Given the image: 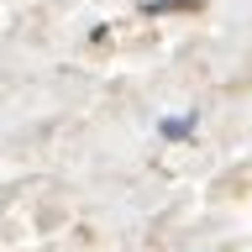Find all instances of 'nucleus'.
Instances as JSON below:
<instances>
[{"instance_id":"1","label":"nucleus","mask_w":252,"mask_h":252,"mask_svg":"<svg viewBox=\"0 0 252 252\" xmlns=\"http://www.w3.org/2000/svg\"><path fill=\"white\" fill-rule=\"evenodd\" d=\"M194 121H200L194 110H184V116H163V121H158V131H163L168 142H184L189 131H194Z\"/></svg>"},{"instance_id":"2","label":"nucleus","mask_w":252,"mask_h":252,"mask_svg":"<svg viewBox=\"0 0 252 252\" xmlns=\"http://www.w3.org/2000/svg\"><path fill=\"white\" fill-rule=\"evenodd\" d=\"M200 0H142V11L147 16H158V11H194Z\"/></svg>"}]
</instances>
